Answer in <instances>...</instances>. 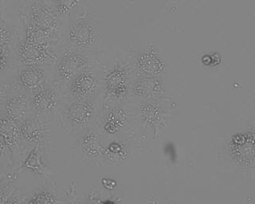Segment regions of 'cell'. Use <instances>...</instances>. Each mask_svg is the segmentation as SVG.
<instances>
[{"label": "cell", "mask_w": 255, "mask_h": 204, "mask_svg": "<svg viewBox=\"0 0 255 204\" xmlns=\"http://www.w3.org/2000/svg\"><path fill=\"white\" fill-rule=\"evenodd\" d=\"M21 137L26 142L44 145L48 135V126L46 123L38 119L32 118L24 120L20 124Z\"/></svg>", "instance_id": "cell-9"}, {"label": "cell", "mask_w": 255, "mask_h": 204, "mask_svg": "<svg viewBox=\"0 0 255 204\" xmlns=\"http://www.w3.org/2000/svg\"><path fill=\"white\" fill-rule=\"evenodd\" d=\"M128 121V116L127 111L122 106L114 107L108 112L104 123V130L109 134H115L126 126Z\"/></svg>", "instance_id": "cell-17"}, {"label": "cell", "mask_w": 255, "mask_h": 204, "mask_svg": "<svg viewBox=\"0 0 255 204\" xmlns=\"http://www.w3.org/2000/svg\"><path fill=\"white\" fill-rule=\"evenodd\" d=\"M230 152L232 158L243 167H253L255 164V132L247 131L237 133L231 137Z\"/></svg>", "instance_id": "cell-3"}, {"label": "cell", "mask_w": 255, "mask_h": 204, "mask_svg": "<svg viewBox=\"0 0 255 204\" xmlns=\"http://www.w3.org/2000/svg\"><path fill=\"white\" fill-rule=\"evenodd\" d=\"M95 112V103L84 99L70 103L66 108V115L72 125L83 126L90 122Z\"/></svg>", "instance_id": "cell-6"}, {"label": "cell", "mask_w": 255, "mask_h": 204, "mask_svg": "<svg viewBox=\"0 0 255 204\" xmlns=\"http://www.w3.org/2000/svg\"><path fill=\"white\" fill-rule=\"evenodd\" d=\"M102 156L111 162L123 161L127 158V145L122 141H113L107 147L103 148Z\"/></svg>", "instance_id": "cell-21"}, {"label": "cell", "mask_w": 255, "mask_h": 204, "mask_svg": "<svg viewBox=\"0 0 255 204\" xmlns=\"http://www.w3.org/2000/svg\"><path fill=\"white\" fill-rule=\"evenodd\" d=\"M100 204H117V203L114 202V201L111 200H106L102 201V202L100 203Z\"/></svg>", "instance_id": "cell-29"}, {"label": "cell", "mask_w": 255, "mask_h": 204, "mask_svg": "<svg viewBox=\"0 0 255 204\" xmlns=\"http://www.w3.org/2000/svg\"><path fill=\"white\" fill-rule=\"evenodd\" d=\"M97 79L89 70H85L70 82V91L78 100L87 99L96 92Z\"/></svg>", "instance_id": "cell-10"}, {"label": "cell", "mask_w": 255, "mask_h": 204, "mask_svg": "<svg viewBox=\"0 0 255 204\" xmlns=\"http://www.w3.org/2000/svg\"><path fill=\"white\" fill-rule=\"evenodd\" d=\"M46 73L39 66H26L20 71L18 82L24 90L36 92L45 86Z\"/></svg>", "instance_id": "cell-12"}, {"label": "cell", "mask_w": 255, "mask_h": 204, "mask_svg": "<svg viewBox=\"0 0 255 204\" xmlns=\"http://www.w3.org/2000/svg\"><path fill=\"white\" fill-rule=\"evenodd\" d=\"M6 90L5 85L0 84V106L6 99Z\"/></svg>", "instance_id": "cell-27"}, {"label": "cell", "mask_w": 255, "mask_h": 204, "mask_svg": "<svg viewBox=\"0 0 255 204\" xmlns=\"http://www.w3.org/2000/svg\"><path fill=\"white\" fill-rule=\"evenodd\" d=\"M28 20L46 32L58 37L59 18L58 13L46 1L31 2L27 11Z\"/></svg>", "instance_id": "cell-1"}, {"label": "cell", "mask_w": 255, "mask_h": 204, "mask_svg": "<svg viewBox=\"0 0 255 204\" xmlns=\"http://www.w3.org/2000/svg\"><path fill=\"white\" fill-rule=\"evenodd\" d=\"M56 63V74L58 81L62 83H70L86 70L88 61L82 53L66 50Z\"/></svg>", "instance_id": "cell-2"}, {"label": "cell", "mask_w": 255, "mask_h": 204, "mask_svg": "<svg viewBox=\"0 0 255 204\" xmlns=\"http://www.w3.org/2000/svg\"><path fill=\"white\" fill-rule=\"evenodd\" d=\"M20 62L26 66H39L42 65L53 64L58 61L53 50L43 46L23 42L18 48Z\"/></svg>", "instance_id": "cell-4"}, {"label": "cell", "mask_w": 255, "mask_h": 204, "mask_svg": "<svg viewBox=\"0 0 255 204\" xmlns=\"http://www.w3.org/2000/svg\"><path fill=\"white\" fill-rule=\"evenodd\" d=\"M24 22L26 27V38L24 41L53 50V46L57 42L58 37L40 29L31 23L27 18H24Z\"/></svg>", "instance_id": "cell-14"}, {"label": "cell", "mask_w": 255, "mask_h": 204, "mask_svg": "<svg viewBox=\"0 0 255 204\" xmlns=\"http://www.w3.org/2000/svg\"><path fill=\"white\" fill-rule=\"evenodd\" d=\"M0 137L6 144L8 149L13 150V148L18 146L21 140L19 125L7 116L0 118Z\"/></svg>", "instance_id": "cell-16"}, {"label": "cell", "mask_w": 255, "mask_h": 204, "mask_svg": "<svg viewBox=\"0 0 255 204\" xmlns=\"http://www.w3.org/2000/svg\"><path fill=\"white\" fill-rule=\"evenodd\" d=\"M13 31L6 22L0 19V56L7 58L13 43Z\"/></svg>", "instance_id": "cell-22"}, {"label": "cell", "mask_w": 255, "mask_h": 204, "mask_svg": "<svg viewBox=\"0 0 255 204\" xmlns=\"http://www.w3.org/2000/svg\"><path fill=\"white\" fill-rule=\"evenodd\" d=\"M9 150L6 144L4 143L3 140L0 137V159L3 158L6 156V152Z\"/></svg>", "instance_id": "cell-26"}, {"label": "cell", "mask_w": 255, "mask_h": 204, "mask_svg": "<svg viewBox=\"0 0 255 204\" xmlns=\"http://www.w3.org/2000/svg\"><path fill=\"white\" fill-rule=\"evenodd\" d=\"M80 1L77 0H58L54 2L55 5L56 11L60 14H70L73 9L77 5L79 4Z\"/></svg>", "instance_id": "cell-24"}, {"label": "cell", "mask_w": 255, "mask_h": 204, "mask_svg": "<svg viewBox=\"0 0 255 204\" xmlns=\"http://www.w3.org/2000/svg\"><path fill=\"white\" fill-rule=\"evenodd\" d=\"M139 114L143 122L150 128H157L163 120V112L161 108L152 103H146L139 108Z\"/></svg>", "instance_id": "cell-20"}, {"label": "cell", "mask_w": 255, "mask_h": 204, "mask_svg": "<svg viewBox=\"0 0 255 204\" xmlns=\"http://www.w3.org/2000/svg\"><path fill=\"white\" fill-rule=\"evenodd\" d=\"M139 71L147 76L158 77L165 70V62L152 50H143L135 58Z\"/></svg>", "instance_id": "cell-8"}, {"label": "cell", "mask_w": 255, "mask_h": 204, "mask_svg": "<svg viewBox=\"0 0 255 204\" xmlns=\"http://www.w3.org/2000/svg\"><path fill=\"white\" fill-rule=\"evenodd\" d=\"M39 145L35 144L34 148L30 151V153L22 163L20 169H27L35 172L39 176L48 177L51 175L50 168L42 161V154L40 152Z\"/></svg>", "instance_id": "cell-18"}, {"label": "cell", "mask_w": 255, "mask_h": 204, "mask_svg": "<svg viewBox=\"0 0 255 204\" xmlns=\"http://www.w3.org/2000/svg\"><path fill=\"white\" fill-rule=\"evenodd\" d=\"M130 82L129 73L124 66H116L105 78V84L108 95L116 99H123L128 93Z\"/></svg>", "instance_id": "cell-5"}, {"label": "cell", "mask_w": 255, "mask_h": 204, "mask_svg": "<svg viewBox=\"0 0 255 204\" xmlns=\"http://www.w3.org/2000/svg\"><path fill=\"white\" fill-rule=\"evenodd\" d=\"M27 204H58V201L54 192L48 189H43L40 192H36L35 194L28 200Z\"/></svg>", "instance_id": "cell-23"}, {"label": "cell", "mask_w": 255, "mask_h": 204, "mask_svg": "<svg viewBox=\"0 0 255 204\" xmlns=\"http://www.w3.org/2000/svg\"><path fill=\"white\" fill-rule=\"evenodd\" d=\"M7 66V58L0 56V71L5 70Z\"/></svg>", "instance_id": "cell-28"}, {"label": "cell", "mask_w": 255, "mask_h": 204, "mask_svg": "<svg viewBox=\"0 0 255 204\" xmlns=\"http://www.w3.org/2000/svg\"><path fill=\"white\" fill-rule=\"evenodd\" d=\"M58 91L54 86H43L37 90L30 98V107L33 110L42 113L54 112L58 106Z\"/></svg>", "instance_id": "cell-7"}, {"label": "cell", "mask_w": 255, "mask_h": 204, "mask_svg": "<svg viewBox=\"0 0 255 204\" xmlns=\"http://www.w3.org/2000/svg\"><path fill=\"white\" fill-rule=\"evenodd\" d=\"M29 99L26 94H16L6 102V116L16 124H22L25 120Z\"/></svg>", "instance_id": "cell-15"}, {"label": "cell", "mask_w": 255, "mask_h": 204, "mask_svg": "<svg viewBox=\"0 0 255 204\" xmlns=\"http://www.w3.org/2000/svg\"><path fill=\"white\" fill-rule=\"evenodd\" d=\"M81 148L84 154L89 158L96 159L102 156L103 148L100 142L99 136L95 131H88L82 136Z\"/></svg>", "instance_id": "cell-19"}, {"label": "cell", "mask_w": 255, "mask_h": 204, "mask_svg": "<svg viewBox=\"0 0 255 204\" xmlns=\"http://www.w3.org/2000/svg\"><path fill=\"white\" fill-rule=\"evenodd\" d=\"M132 90L142 98L155 99L163 93V84L158 77L143 75L135 79Z\"/></svg>", "instance_id": "cell-13"}, {"label": "cell", "mask_w": 255, "mask_h": 204, "mask_svg": "<svg viewBox=\"0 0 255 204\" xmlns=\"http://www.w3.org/2000/svg\"><path fill=\"white\" fill-rule=\"evenodd\" d=\"M102 183L104 188L108 191L115 190V188H117V185H118L115 180H112V179H103Z\"/></svg>", "instance_id": "cell-25"}, {"label": "cell", "mask_w": 255, "mask_h": 204, "mask_svg": "<svg viewBox=\"0 0 255 204\" xmlns=\"http://www.w3.org/2000/svg\"><path fill=\"white\" fill-rule=\"evenodd\" d=\"M96 35L94 25L84 18L77 19L70 29V42L76 46H86L93 44Z\"/></svg>", "instance_id": "cell-11"}]
</instances>
